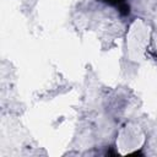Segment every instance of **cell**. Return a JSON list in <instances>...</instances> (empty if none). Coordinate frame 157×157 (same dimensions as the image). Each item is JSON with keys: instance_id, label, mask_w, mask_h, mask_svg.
<instances>
[{"instance_id": "obj_1", "label": "cell", "mask_w": 157, "mask_h": 157, "mask_svg": "<svg viewBox=\"0 0 157 157\" xmlns=\"http://www.w3.org/2000/svg\"><path fill=\"white\" fill-rule=\"evenodd\" d=\"M97 1H101L105 5L115 7L121 16L130 15V5L128 4V0H97Z\"/></svg>"}]
</instances>
